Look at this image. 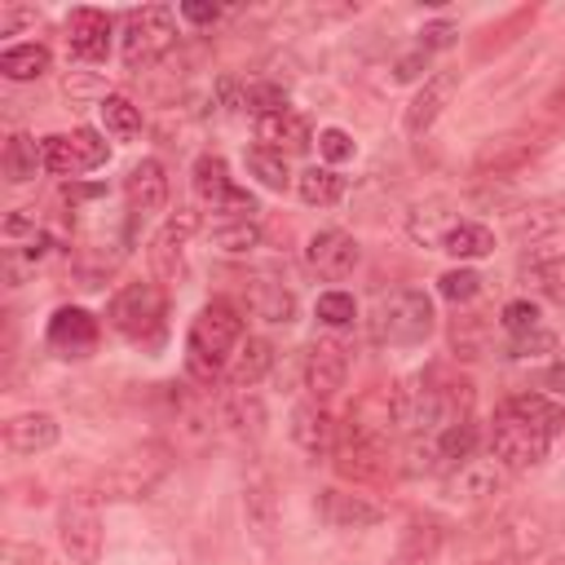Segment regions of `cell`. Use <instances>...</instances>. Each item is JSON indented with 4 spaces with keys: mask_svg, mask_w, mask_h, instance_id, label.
I'll return each mask as SVG.
<instances>
[{
    "mask_svg": "<svg viewBox=\"0 0 565 565\" xmlns=\"http://www.w3.org/2000/svg\"><path fill=\"white\" fill-rule=\"evenodd\" d=\"M124 203H128V216L132 221H146L154 212H163L168 203V172L159 159H141L128 168L124 177Z\"/></svg>",
    "mask_w": 565,
    "mask_h": 565,
    "instance_id": "cell-17",
    "label": "cell"
},
{
    "mask_svg": "<svg viewBox=\"0 0 565 565\" xmlns=\"http://www.w3.org/2000/svg\"><path fill=\"white\" fill-rule=\"evenodd\" d=\"M296 194L309 203V207H331L340 194H344V177L335 172V168H305L300 177H296Z\"/></svg>",
    "mask_w": 565,
    "mask_h": 565,
    "instance_id": "cell-31",
    "label": "cell"
},
{
    "mask_svg": "<svg viewBox=\"0 0 565 565\" xmlns=\"http://www.w3.org/2000/svg\"><path fill=\"white\" fill-rule=\"evenodd\" d=\"M216 221H256V212H260V203H256V194H247L243 185H234L216 207Z\"/></svg>",
    "mask_w": 565,
    "mask_h": 565,
    "instance_id": "cell-44",
    "label": "cell"
},
{
    "mask_svg": "<svg viewBox=\"0 0 565 565\" xmlns=\"http://www.w3.org/2000/svg\"><path fill=\"white\" fill-rule=\"evenodd\" d=\"M530 278H534V287H539L552 305H565V256H547V260H539V265L530 269Z\"/></svg>",
    "mask_w": 565,
    "mask_h": 565,
    "instance_id": "cell-41",
    "label": "cell"
},
{
    "mask_svg": "<svg viewBox=\"0 0 565 565\" xmlns=\"http://www.w3.org/2000/svg\"><path fill=\"white\" fill-rule=\"evenodd\" d=\"M358 260H362V247H358V238L353 234H344V230H318L313 238H309V247H305V265L318 274V278H327V282H340V278H349L353 269H358Z\"/></svg>",
    "mask_w": 565,
    "mask_h": 565,
    "instance_id": "cell-13",
    "label": "cell"
},
{
    "mask_svg": "<svg viewBox=\"0 0 565 565\" xmlns=\"http://www.w3.org/2000/svg\"><path fill=\"white\" fill-rule=\"evenodd\" d=\"M313 313H318V322L322 327H353V318H358V300L349 296V291H322L318 296V305H313Z\"/></svg>",
    "mask_w": 565,
    "mask_h": 565,
    "instance_id": "cell-40",
    "label": "cell"
},
{
    "mask_svg": "<svg viewBox=\"0 0 565 565\" xmlns=\"http://www.w3.org/2000/svg\"><path fill=\"white\" fill-rule=\"evenodd\" d=\"M433 322H437V313H433L428 291H419V287H397V291H388V296L375 305V313H371V335H375L380 344H388V349H411V344H424V340L433 335Z\"/></svg>",
    "mask_w": 565,
    "mask_h": 565,
    "instance_id": "cell-3",
    "label": "cell"
},
{
    "mask_svg": "<svg viewBox=\"0 0 565 565\" xmlns=\"http://www.w3.org/2000/svg\"><path fill=\"white\" fill-rule=\"evenodd\" d=\"M437 252H446L450 260L468 265V260H481V256L494 252V234H490V225H481V221H459V225L441 238Z\"/></svg>",
    "mask_w": 565,
    "mask_h": 565,
    "instance_id": "cell-28",
    "label": "cell"
},
{
    "mask_svg": "<svg viewBox=\"0 0 565 565\" xmlns=\"http://www.w3.org/2000/svg\"><path fill=\"white\" fill-rule=\"evenodd\" d=\"M31 234H40V225H35V212L18 207V212L4 221V238H31Z\"/></svg>",
    "mask_w": 565,
    "mask_h": 565,
    "instance_id": "cell-50",
    "label": "cell"
},
{
    "mask_svg": "<svg viewBox=\"0 0 565 565\" xmlns=\"http://www.w3.org/2000/svg\"><path fill=\"white\" fill-rule=\"evenodd\" d=\"M230 190H234V181H230L225 159H221V154H212V150H207V154H199V159H194V194H199L203 203H212V207H216Z\"/></svg>",
    "mask_w": 565,
    "mask_h": 565,
    "instance_id": "cell-33",
    "label": "cell"
},
{
    "mask_svg": "<svg viewBox=\"0 0 565 565\" xmlns=\"http://www.w3.org/2000/svg\"><path fill=\"white\" fill-rule=\"evenodd\" d=\"M340 433H353V437H362V441H371V446H393V437L402 433V415H397V388H384V384H375V388H366V393H358L353 397V406H349V415H344V424H340Z\"/></svg>",
    "mask_w": 565,
    "mask_h": 565,
    "instance_id": "cell-8",
    "label": "cell"
},
{
    "mask_svg": "<svg viewBox=\"0 0 565 565\" xmlns=\"http://www.w3.org/2000/svg\"><path fill=\"white\" fill-rule=\"evenodd\" d=\"M97 110H102V128H106L110 137L132 141V137L141 132V110H137V106H132L124 93H102Z\"/></svg>",
    "mask_w": 565,
    "mask_h": 565,
    "instance_id": "cell-32",
    "label": "cell"
},
{
    "mask_svg": "<svg viewBox=\"0 0 565 565\" xmlns=\"http://www.w3.org/2000/svg\"><path fill=\"white\" fill-rule=\"evenodd\" d=\"M40 159H44V172H53V177H79V172L102 168L110 159V146L97 128L49 132V137H40Z\"/></svg>",
    "mask_w": 565,
    "mask_h": 565,
    "instance_id": "cell-7",
    "label": "cell"
},
{
    "mask_svg": "<svg viewBox=\"0 0 565 565\" xmlns=\"http://www.w3.org/2000/svg\"><path fill=\"white\" fill-rule=\"evenodd\" d=\"M243 516H247V530H252L260 543L274 539L282 512H278V494H274L269 481H252V486L243 490Z\"/></svg>",
    "mask_w": 565,
    "mask_h": 565,
    "instance_id": "cell-25",
    "label": "cell"
},
{
    "mask_svg": "<svg viewBox=\"0 0 565 565\" xmlns=\"http://www.w3.org/2000/svg\"><path fill=\"white\" fill-rule=\"evenodd\" d=\"M503 486H508V468L490 455V459H468V463H459L446 490H450L455 503L481 508V503H494V494H503Z\"/></svg>",
    "mask_w": 565,
    "mask_h": 565,
    "instance_id": "cell-15",
    "label": "cell"
},
{
    "mask_svg": "<svg viewBox=\"0 0 565 565\" xmlns=\"http://www.w3.org/2000/svg\"><path fill=\"white\" fill-rule=\"evenodd\" d=\"M44 340H49V349H53L57 358H66V362H84L88 353H97L102 327H97V318H93L84 305H62V309H53Z\"/></svg>",
    "mask_w": 565,
    "mask_h": 565,
    "instance_id": "cell-11",
    "label": "cell"
},
{
    "mask_svg": "<svg viewBox=\"0 0 565 565\" xmlns=\"http://www.w3.org/2000/svg\"><path fill=\"white\" fill-rule=\"evenodd\" d=\"M455 44V26L450 22H428L424 31H419V49L424 53H441V49H450Z\"/></svg>",
    "mask_w": 565,
    "mask_h": 565,
    "instance_id": "cell-47",
    "label": "cell"
},
{
    "mask_svg": "<svg viewBox=\"0 0 565 565\" xmlns=\"http://www.w3.org/2000/svg\"><path fill=\"white\" fill-rule=\"evenodd\" d=\"M212 247L243 256L252 247H260V221H216L212 225Z\"/></svg>",
    "mask_w": 565,
    "mask_h": 565,
    "instance_id": "cell-38",
    "label": "cell"
},
{
    "mask_svg": "<svg viewBox=\"0 0 565 565\" xmlns=\"http://www.w3.org/2000/svg\"><path fill=\"white\" fill-rule=\"evenodd\" d=\"M428 62H433V53H424V49L415 44V53H406V57H397V66H393V79H402V84H406V79H419Z\"/></svg>",
    "mask_w": 565,
    "mask_h": 565,
    "instance_id": "cell-48",
    "label": "cell"
},
{
    "mask_svg": "<svg viewBox=\"0 0 565 565\" xmlns=\"http://www.w3.org/2000/svg\"><path fill=\"white\" fill-rule=\"evenodd\" d=\"M110 13L106 9H88V4H79V9H71L66 13V49H71V57L75 62H106V53H110Z\"/></svg>",
    "mask_w": 565,
    "mask_h": 565,
    "instance_id": "cell-16",
    "label": "cell"
},
{
    "mask_svg": "<svg viewBox=\"0 0 565 565\" xmlns=\"http://www.w3.org/2000/svg\"><path fill=\"white\" fill-rule=\"evenodd\" d=\"M57 543L75 565H97L102 561V512L88 494H71L57 508Z\"/></svg>",
    "mask_w": 565,
    "mask_h": 565,
    "instance_id": "cell-9",
    "label": "cell"
},
{
    "mask_svg": "<svg viewBox=\"0 0 565 565\" xmlns=\"http://www.w3.org/2000/svg\"><path fill=\"white\" fill-rule=\"evenodd\" d=\"M199 225H203L199 207H177V212L154 230V238H150V247H146L150 269H154V282H172V278H181L185 243L199 234Z\"/></svg>",
    "mask_w": 565,
    "mask_h": 565,
    "instance_id": "cell-10",
    "label": "cell"
},
{
    "mask_svg": "<svg viewBox=\"0 0 565 565\" xmlns=\"http://www.w3.org/2000/svg\"><path fill=\"white\" fill-rule=\"evenodd\" d=\"M57 437H62V424L49 411H22L4 419V446L13 455H44L57 446Z\"/></svg>",
    "mask_w": 565,
    "mask_h": 565,
    "instance_id": "cell-20",
    "label": "cell"
},
{
    "mask_svg": "<svg viewBox=\"0 0 565 565\" xmlns=\"http://www.w3.org/2000/svg\"><path fill=\"white\" fill-rule=\"evenodd\" d=\"M459 225V212L450 207V199H424L406 212V234L411 243H424V247H441V238Z\"/></svg>",
    "mask_w": 565,
    "mask_h": 565,
    "instance_id": "cell-23",
    "label": "cell"
},
{
    "mask_svg": "<svg viewBox=\"0 0 565 565\" xmlns=\"http://www.w3.org/2000/svg\"><path fill=\"white\" fill-rule=\"evenodd\" d=\"M318 516L331 525V530H371V525H380L384 521V508L375 503V499H366V494H353V490H322L318 494Z\"/></svg>",
    "mask_w": 565,
    "mask_h": 565,
    "instance_id": "cell-18",
    "label": "cell"
},
{
    "mask_svg": "<svg viewBox=\"0 0 565 565\" xmlns=\"http://www.w3.org/2000/svg\"><path fill=\"white\" fill-rule=\"evenodd\" d=\"M543 388H552V393H561V397H565V358H561V362H552V366L543 371Z\"/></svg>",
    "mask_w": 565,
    "mask_h": 565,
    "instance_id": "cell-52",
    "label": "cell"
},
{
    "mask_svg": "<svg viewBox=\"0 0 565 565\" xmlns=\"http://www.w3.org/2000/svg\"><path fill=\"white\" fill-rule=\"evenodd\" d=\"M455 93H459V71H437V75H428V79L415 88V97L406 102V110H402L406 137H424V132L441 119V110L450 106Z\"/></svg>",
    "mask_w": 565,
    "mask_h": 565,
    "instance_id": "cell-14",
    "label": "cell"
},
{
    "mask_svg": "<svg viewBox=\"0 0 565 565\" xmlns=\"http://www.w3.org/2000/svg\"><path fill=\"white\" fill-rule=\"evenodd\" d=\"M247 172L265 185V190H287L296 177H291V168H287V154H278V150H265V146H252L247 154Z\"/></svg>",
    "mask_w": 565,
    "mask_h": 565,
    "instance_id": "cell-35",
    "label": "cell"
},
{
    "mask_svg": "<svg viewBox=\"0 0 565 565\" xmlns=\"http://www.w3.org/2000/svg\"><path fill=\"white\" fill-rule=\"evenodd\" d=\"M486 565H503V561H486Z\"/></svg>",
    "mask_w": 565,
    "mask_h": 565,
    "instance_id": "cell-54",
    "label": "cell"
},
{
    "mask_svg": "<svg viewBox=\"0 0 565 565\" xmlns=\"http://www.w3.org/2000/svg\"><path fill=\"white\" fill-rule=\"evenodd\" d=\"M163 477H168V450L163 446H132L97 472V494L102 499H146Z\"/></svg>",
    "mask_w": 565,
    "mask_h": 565,
    "instance_id": "cell-5",
    "label": "cell"
},
{
    "mask_svg": "<svg viewBox=\"0 0 565 565\" xmlns=\"http://www.w3.org/2000/svg\"><path fill=\"white\" fill-rule=\"evenodd\" d=\"M291 441L305 450V455H327V450H335V419L327 415V406L322 402H300L296 411H291Z\"/></svg>",
    "mask_w": 565,
    "mask_h": 565,
    "instance_id": "cell-22",
    "label": "cell"
},
{
    "mask_svg": "<svg viewBox=\"0 0 565 565\" xmlns=\"http://www.w3.org/2000/svg\"><path fill=\"white\" fill-rule=\"evenodd\" d=\"M243 344V313L230 300H207L185 335V371L194 384H216Z\"/></svg>",
    "mask_w": 565,
    "mask_h": 565,
    "instance_id": "cell-2",
    "label": "cell"
},
{
    "mask_svg": "<svg viewBox=\"0 0 565 565\" xmlns=\"http://www.w3.org/2000/svg\"><path fill=\"white\" fill-rule=\"evenodd\" d=\"M269 371H274V344L265 335H247L234 349V358L225 366V380H230V388H256Z\"/></svg>",
    "mask_w": 565,
    "mask_h": 565,
    "instance_id": "cell-24",
    "label": "cell"
},
{
    "mask_svg": "<svg viewBox=\"0 0 565 565\" xmlns=\"http://www.w3.org/2000/svg\"><path fill=\"white\" fill-rule=\"evenodd\" d=\"M177 44V18L172 9L163 4H141V9H128L124 13V26H119V57L128 71H141V66H154L159 57H168Z\"/></svg>",
    "mask_w": 565,
    "mask_h": 565,
    "instance_id": "cell-4",
    "label": "cell"
},
{
    "mask_svg": "<svg viewBox=\"0 0 565 565\" xmlns=\"http://www.w3.org/2000/svg\"><path fill=\"white\" fill-rule=\"evenodd\" d=\"M446 530L437 516H415L406 530H402V547H397V565H424L437 556Z\"/></svg>",
    "mask_w": 565,
    "mask_h": 565,
    "instance_id": "cell-26",
    "label": "cell"
},
{
    "mask_svg": "<svg viewBox=\"0 0 565 565\" xmlns=\"http://www.w3.org/2000/svg\"><path fill=\"white\" fill-rule=\"evenodd\" d=\"M556 406L539 393H512L490 424V455L508 468V472H525L534 463H543L552 437H556Z\"/></svg>",
    "mask_w": 565,
    "mask_h": 565,
    "instance_id": "cell-1",
    "label": "cell"
},
{
    "mask_svg": "<svg viewBox=\"0 0 565 565\" xmlns=\"http://www.w3.org/2000/svg\"><path fill=\"white\" fill-rule=\"evenodd\" d=\"M539 146L534 141H521V137H499V141H490L481 154H477V172H508V168H516V163H525L530 154H534Z\"/></svg>",
    "mask_w": 565,
    "mask_h": 565,
    "instance_id": "cell-36",
    "label": "cell"
},
{
    "mask_svg": "<svg viewBox=\"0 0 565 565\" xmlns=\"http://www.w3.org/2000/svg\"><path fill=\"white\" fill-rule=\"evenodd\" d=\"M163 318H168V296L159 282H128L106 305V322L124 340H137V344L154 340L163 331Z\"/></svg>",
    "mask_w": 565,
    "mask_h": 565,
    "instance_id": "cell-6",
    "label": "cell"
},
{
    "mask_svg": "<svg viewBox=\"0 0 565 565\" xmlns=\"http://www.w3.org/2000/svg\"><path fill=\"white\" fill-rule=\"evenodd\" d=\"M9 565H35V561H9Z\"/></svg>",
    "mask_w": 565,
    "mask_h": 565,
    "instance_id": "cell-53",
    "label": "cell"
},
{
    "mask_svg": "<svg viewBox=\"0 0 565 565\" xmlns=\"http://www.w3.org/2000/svg\"><path fill=\"white\" fill-rule=\"evenodd\" d=\"M313 141H318V137H313L309 119H305L300 110H291V106L256 119V146H265V150H278V154H300V150H309Z\"/></svg>",
    "mask_w": 565,
    "mask_h": 565,
    "instance_id": "cell-19",
    "label": "cell"
},
{
    "mask_svg": "<svg viewBox=\"0 0 565 565\" xmlns=\"http://www.w3.org/2000/svg\"><path fill=\"white\" fill-rule=\"evenodd\" d=\"M353 137L344 132V128H322L318 132V154L327 159V168H335V163H349L353 159Z\"/></svg>",
    "mask_w": 565,
    "mask_h": 565,
    "instance_id": "cell-45",
    "label": "cell"
},
{
    "mask_svg": "<svg viewBox=\"0 0 565 565\" xmlns=\"http://www.w3.org/2000/svg\"><path fill=\"white\" fill-rule=\"evenodd\" d=\"M181 18L194 22V26H212L221 18V9L216 4H181Z\"/></svg>",
    "mask_w": 565,
    "mask_h": 565,
    "instance_id": "cell-51",
    "label": "cell"
},
{
    "mask_svg": "<svg viewBox=\"0 0 565 565\" xmlns=\"http://www.w3.org/2000/svg\"><path fill=\"white\" fill-rule=\"evenodd\" d=\"M243 110H252L256 119L274 115V110H287V93L278 84H247L243 88Z\"/></svg>",
    "mask_w": 565,
    "mask_h": 565,
    "instance_id": "cell-43",
    "label": "cell"
},
{
    "mask_svg": "<svg viewBox=\"0 0 565 565\" xmlns=\"http://www.w3.org/2000/svg\"><path fill=\"white\" fill-rule=\"evenodd\" d=\"M40 13L35 9H22V4H4L0 9V35H13V31H22V26H31Z\"/></svg>",
    "mask_w": 565,
    "mask_h": 565,
    "instance_id": "cell-49",
    "label": "cell"
},
{
    "mask_svg": "<svg viewBox=\"0 0 565 565\" xmlns=\"http://www.w3.org/2000/svg\"><path fill=\"white\" fill-rule=\"evenodd\" d=\"M349 380V353L340 340L322 335L305 349V388L313 402H331Z\"/></svg>",
    "mask_w": 565,
    "mask_h": 565,
    "instance_id": "cell-12",
    "label": "cell"
},
{
    "mask_svg": "<svg viewBox=\"0 0 565 565\" xmlns=\"http://www.w3.org/2000/svg\"><path fill=\"white\" fill-rule=\"evenodd\" d=\"M221 424L230 433H260L265 428V402L252 393V388H234L225 402H221Z\"/></svg>",
    "mask_w": 565,
    "mask_h": 565,
    "instance_id": "cell-30",
    "label": "cell"
},
{
    "mask_svg": "<svg viewBox=\"0 0 565 565\" xmlns=\"http://www.w3.org/2000/svg\"><path fill=\"white\" fill-rule=\"evenodd\" d=\"M0 168H4V181H9V185H26V181H35V172L44 168V159H40V141H31L26 132H9L4 154H0Z\"/></svg>",
    "mask_w": 565,
    "mask_h": 565,
    "instance_id": "cell-29",
    "label": "cell"
},
{
    "mask_svg": "<svg viewBox=\"0 0 565 565\" xmlns=\"http://www.w3.org/2000/svg\"><path fill=\"white\" fill-rule=\"evenodd\" d=\"M477 437H481V433H477V424H472V419L441 428V433H437V455H441V463H450V468L468 463V459H472V450H477Z\"/></svg>",
    "mask_w": 565,
    "mask_h": 565,
    "instance_id": "cell-37",
    "label": "cell"
},
{
    "mask_svg": "<svg viewBox=\"0 0 565 565\" xmlns=\"http://www.w3.org/2000/svg\"><path fill=\"white\" fill-rule=\"evenodd\" d=\"M437 291H441L450 305H468V300L481 296V274L468 269V265H455V269H446V274L437 278Z\"/></svg>",
    "mask_w": 565,
    "mask_h": 565,
    "instance_id": "cell-39",
    "label": "cell"
},
{
    "mask_svg": "<svg viewBox=\"0 0 565 565\" xmlns=\"http://www.w3.org/2000/svg\"><path fill=\"white\" fill-rule=\"evenodd\" d=\"M252 313L265 322H291L296 318V296L282 282H256L252 287Z\"/></svg>",
    "mask_w": 565,
    "mask_h": 565,
    "instance_id": "cell-34",
    "label": "cell"
},
{
    "mask_svg": "<svg viewBox=\"0 0 565 565\" xmlns=\"http://www.w3.org/2000/svg\"><path fill=\"white\" fill-rule=\"evenodd\" d=\"M49 66H53V53H49V44H40V40H31V44H13V49L0 53V75L13 79V84L40 79V75H49Z\"/></svg>",
    "mask_w": 565,
    "mask_h": 565,
    "instance_id": "cell-27",
    "label": "cell"
},
{
    "mask_svg": "<svg viewBox=\"0 0 565 565\" xmlns=\"http://www.w3.org/2000/svg\"><path fill=\"white\" fill-rule=\"evenodd\" d=\"M561 230H565V203H556V199H534V203L508 212V234L516 243H543Z\"/></svg>",
    "mask_w": 565,
    "mask_h": 565,
    "instance_id": "cell-21",
    "label": "cell"
},
{
    "mask_svg": "<svg viewBox=\"0 0 565 565\" xmlns=\"http://www.w3.org/2000/svg\"><path fill=\"white\" fill-rule=\"evenodd\" d=\"M539 318H543V313H539L534 300H508L503 313H499V322H503L508 335H530V331H539V327H543Z\"/></svg>",
    "mask_w": 565,
    "mask_h": 565,
    "instance_id": "cell-42",
    "label": "cell"
},
{
    "mask_svg": "<svg viewBox=\"0 0 565 565\" xmlns=\"http://www.w3.org/2000/svg\"><path fill=\"white\" fill-rule=\"evenodd\" d=\"M556 349V335L552 331H530V335H512L508 344V358H539V353H552Z\"/></svg>",
    "mask_w": 565,
    "mask_h": 565,
    "instance_id": "cell-46",
    "label": "cell"
}]
</instances>
